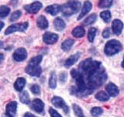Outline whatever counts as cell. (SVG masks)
Instances as JSON below:
<instances>
[{
	"instance_id": "6da1fadb",
	"label": "cell",
	"mask_w": 124,
	"mask_h": 117,
	"mask_svg": "<svg viewBox=\"0 0 124 117\" xmlns=\"http://www.w3.org/2000/svg\"><path fill=\"white\" fill-rule=\"evenodd\" d=\"M78 71L82 74L90 94L95 89L101 87L107 80V74L102 63L99 61L92 60V58L81 62Z\"/></svg>"
},
{
	"instance_id": "7a4b0ae2",
	"label": "cell",
	"mask_w": 124,
	"mask_h": 117,
	"mask_svg": "<svg viewBox=\"0 0 124 117\" xmlns=\"http://www.w3.org/2000/svg\"><path fill=\"white\" fill-rule=\"evenodd\" d=\"M71 77L75 80L76 83V92L79 94H83V95H88L90 94L88 91V90L87 88V85L85 83V79L78 70L73 69L71 71Z\"/></svg>"
},
{
	"instance_id": "3957f363",
	"label": "cell",
	"mask_w": 124,
	"mask_h": 117,
	"mask_svg": "<svg viewBox=\"0 0 124 117\" xmlns=\"http://www.w3.org/2000/svg\"><path fill=\"white\" fill-rule=\"evenodd\" d=\"M81 2L78 0H69L61 7V12L64 17H70L79 11Z\"/></svg>"
},
{
	"instance_id": "277c9868",
	"label": "cell",
	"mask_w": 124,
	"mask_h": 117,
	"mask_svg": "<svg viewBox=\"0 0 124 117\" xmlns=\"http://www.w3.org/2000/svg\"><path fill=\"white\" fill-rule=\"evenodd\" d=\"M123 46L122 44L118 40L112 39L108 41L106 45H105L104 52L107 56H112L114 55L119 53L122 50Z\"/></svg>"
},
{
	"instance_id": "5b68a950",
	"label": "cell",
	"mask_w": 124,
	"mask_h": 117,
	"mask_svg": "<svg viewBox=\"0 0 124 117\" xmlns=\"http://www.w3.org/2000/svg\"><path fill=\"white\" fill-rule=\"evenodd\" d=\"M29 26V23L28 22H24V23H16V24H13L9 26L8 28L6 30L5 34H10L14 32H17V31H25L27 27Z\"/></svg>"
},
{
	"instance_id": "8992f818",
	"label": "cell",
	"mask_w": 124,
	"mask_h": 117,
	"mask_svg": "<svg viewBox=\"0 0 124 117\" xmlns=\"http://www.w3.org/2000/svg\"><path fill=\"white\" fill-rule=\"evenodd\" d=\"M52 103L55 107L62 108L63 110L66 112L68 113L69 112V108L67 105H66L65 101L63 100V98L61 97H57V96H54L52 98Z\"/></svg>"
},
{
	"instance_id": "52a82bcc",
	"label": "cell",
	"mask_w": 124,
	"mask_h": 117,
	"mask_svg": "<svg viewBox=\"0 0 124 117\" xmlns=\"http://www.w3.org/2000/svg\"><path fill=\"white\" fill-rule=\"evenodd\" d=\"M59 38V36L57 34L52 32H46L43 36V41L47 45H53L56 43Z\"/></svg>"
},
{
	"instance_id": "ba28073f",
	"label": "cell",
	"mask_w": 124,
	"mask_h": 117,
	"mask_svg": "<svg viewBox=\"0 0 124 117\" xmlns=\"http://www.w3.org/2000/svg\"><path fill=\"white\" fill-rule=\"evenodd\" d=\"M43 5L40 2H35L30 4V5H26L24 6V10L30 13H37L42 8Z\"/></svg>"
},
{
	"instance_id": "9c48e42d",
	"label": "cell",
	"mask_w": 124,
	"mask_h": 117,
	"mask_svg": "<svg viewBox=\"0 0 124 117\" xmlns=\"http://www.w3.org/2000/svg\"><path fill=\"white\" fill-rule=\"evenodd\" d=\"M27 57V52L25 49L19 48L16 49L13 53V58L17 62H22L25 60Z\"/></svg>"
},
{
	"instance_id": "30bf717a",
	"label": "cell",
	"mask_w": 124,
	"mask_h": 117,
	"mask_svg": "<svg viewBox=\"0 0 124 117\" xmlns=\"http://www.w3.org/2000/svg\"><path fill=\"white\" fill-rule=\"evenodd\" d=\"M16 109H17V102L16 101H11V102L8 103L6 105V116L8 117H15L16 114Z\"/></svg>"
},
{
	"instance_id": "8fae6325",
	"label": "cell",
	"mask_w": 124,
	"mask_h": 117,
	"mask_svg": "<svg viewBox=\"0 0 124 117\" xmlns=\"http://www.w3.org/2000/svg\"><path fill=\"white\" fill-rule=\"evenodd\" d=\"M123 29V23L120 20L116 19L112 22V30L116 35L121 34Z\"/></svg>"
},
{
	"instance_id": "7c38bea8",
	"label": "cell",
	"mask_w": 124,
	"mask_h": 117,
	"mask_svg": "<svg viewBox=\"0 0 124 117\" xmlns=\"http://www.w3.org/2000/svg\"><path fill=\"white\" fill-rule=\"evenodd\" d=\"M106 91L109 97H116L119 95V88L113 83H108L106 85Z\"/></svg>"
},
{
	"instance_id": "4fadbf2b",
	"label": "cell",
	"mask_w": 124,
	"mask_h": 117,
	"mask_svg": "<svg viewBox=\"0 0 124 117\" xmlns=\"http://www.w3.org/2000/svg\"><path fill=\"white\" fill-rule=\"evenodd\" d=\"M92 8V4L90 1H85L84 2V5H83V7L82 9L81 10V13L78 16V20H80L84 17L85 15L87 13H89V11H91Z\"/></svg>"
},
{
	"instance_id": "5bb4252c",
	"label": "cell",
	"mask_w": 124,
	"mask_h": 117,
	"mask_svg": "<svg viewBox=\"0 0 124 117\" xmlns=\"http://www.w3.org/2000/svg\"><path fill=\"white\" fill-rule=\"evenodd\" d=\"M32 108L37 112L41 113V112H44V103L43 102V101H41L40 99L36 98V99H34L32 101Z\"/></svg>"
},
{
	"instance_id": "9a60e30c",
	"label": "cell",
	"mask_w": 124,
	"mask_h": 117,
	"mask_svg": "<svg viewBox=\"0 0 124 117\" xmlns=\"http://www.w3.org/2000/svg\"><path fill=\"white\" fill-rule=\"evenodd\" d=\"M80 57H81V52H76L75 54L71 56L64 62L65 67H67V68L71 67V66H73L78 60L79 59Z\"/></svg>"
},
{
	"instance_id": "2e32d148",
	"label": "cell",
	"mask_w": 124,
	"mask_h": 117,
	"mask_svg": "<svg viewBox=\"0 0 124 117\" xmlns=\"http://www.w3.org/2000/svg\"><path fill=\"white\" fill-rule=\"evenodd\" d=\"M26 72L30 74L31 76L33 77H40V74L42 73V69L40 66H36V67H30V66H27V67L26 68Z\"/></svg>"
},
{
	"instance_id": "e0dca14e",
	"label": "cell",
	"mask_w": 124,
	"mask_h": 117,
	"mask_svg": "<svg viewBox=\"0 0 124 117\" xmlns=\"http://www.w3.org/2000/svg\"><path fill=\"white\" fill-rule=\"evenodd\" d=\"M61 6L57 5V4H54V5H50L47 7L45 8L46 13H47L52 16H56L58 13L61 12Z\"/></svg>"
},
{
	"instance_id": "ac0fdd59",
	"label": "cell",
	"mask_w": 124,
	"mask_h": 117,
	"mask_svg": "<svg viewBox=\"0 0 124 117\" xmlns=\"http://www.w3.org/2000/svg\"><path fill=\"white\" fill-rule=\"evenodd\" d=\"M37 25L40 29L44 30L48 27V21L44 16H40L37 20Z\"/></svg>"
},
{
	"instance_id": "d6986e66",
	"label": "cell",
	"mask_w": 124,
	"mask_h": 117,
	"mask_svg": "<svg viewBox=\"0 0 124 117\" xmlns=\"http://www.w3.org/2000/svg\"><path fill=\"white\" fill-rule=\"evenodd\" d=\"M54 26L55 27V29L58 31H62L66 27V24L63 19L61 17H56L54 21Z\"/></svg>"
},
{
	"instance_id": "ffe728a7",
	"label": "cell",
	"mask_w": 124,
	"mask_h": 117,
	"mask_svg": "<svg viewBox=\"0 0 124 117\" xmlns=\"http://www.w3.org/2000/svg\"><path fill=\"white\" fill-rule=\"evenodd\" d=\"M71 34H72L73 36L75 37V38H82L85 36V30L83 27L78 26L72 30Z\"/></svg>"
},
{
	"instance_id": "44dd1931",
	"label": "cell",
	"mask_w": 124,
	"mask_h": 117,
	"mask_svg": "<svg viewBox=\"0 0 124 117\" xmlns=\"http://www.w3.org/2000/svg\"><path fill=\"white\" fill-rule=\"evenodd\" d=\"M25 85H26V80L23 77H19L16 80L14 84V88L18 91H23V89L24 88Z\"/></svg>"
},
{
	"instance_id": "7402d4cb",
	"label": "cell",
	"mask_w": 124,
	"mask_h": 117,
	"mask_svg": "<svg viewBox=\"0 0 124 117\" xmlns=\"http://www.w3.org/2000/svg\"><path fill=\"white\" fill-rule=\"evenodd\" d=\"M74 44H75V41L73 39L68 38L64 40L63 43L61 44V49L64 52H68V51H69L71 49V47L74 45Z\"/></svg>"
},
{
	"instance_id": "603a6c76",
	"label": "cell",
	"mask_w": 124,
	"mask_h": 117,
	"mask_svg": "<svg viewBox=\"0 0 124 117\" xmlns=\"http://www.w3.org/2000/svg\"><path fill=\"white\" fill-rule=\"evenodd\" d=\"M42 58H43V57H42L41 55L32 58L29 62L28 66H30V67H36V66H38L41 62Z\"/></svg>"
},
{
	"instance_id": "cb8c5ba5",
	"label": "cell",
	"mask_w": 124,
	"mask_h": 117,
	"mask_svg": "<svg viewBox=\"0 0 124 117\" xmlns=\"http://www.w3.org/2000/svg\"><path fill=\"white\" fill-rule=\"evenodd\" d=\"M95 98L100 101H107L109 99V95L106 92L103 91H100L95 95Z\"/></svg>"
},
{
	"instance_id": "d4e9b609",
	"label": "cell",
	"mask_w": 124,
	"mask_h": 117,
	"mask_svg": "<svg viewBox=\"0 0 124 117\" xmlns=\"http://www.w3.org/2000/svg\"><path fill=\"white\" fill-rule=\"evenodd\" d=\"M19 100L22 103L28 105L30 103V95L26 91H23L19 94Z\"/></svg>"
},
{
	"instance_id": "484cf974",
	"label": "cell",
	"mask_w": 124,
	"mask_h": 117,
	"mask_svg": "<svg viewBox=\"0 0 124 117\" xmlns=\"http://www.w3.org/2000/svg\"><path fill=\"white\" fill-rule=\"evenodd\" d=\"M112 2H113V0H99L98 6L100 9H106V8L111 7Z\"/></svg>"
},
{
	"instance_id": "4316f807",
	"label": "cell",
	"mask_w": 124,
	"mask_h": 117,
	"mask_svg": "<svg viewBox=\"0 0 124 117\" xmlns=\"http://www.w3.org/2000/svg\"><path fill=\"white\" fill-rule=\"evenodd\" d=\"M96 20H97V15L95 13H92L90 16H88V17L83 21V24L85 26L91 25L96 21Z\"/></svg>"
},
{
	"instance_id": "83f0119b",
	"label": "cell",
	"mask_w": 124,
	"mask_h": 117,
	"mask_svg": "<svg viewBox=\"0 0 124 117\" xmlns=\"http://www.w3.org/2000/svg\"><path fill=\"white\" fill-rule=\"evenodd\" d=\"M100 17L102 19V20L105 23H109L110 20H111V12L109 10H105L102 11V13H100Z\"/></svg>"
},
{
	"instance_id": "f1b7e54d",
	"label": "cell",
	"mask_w": 124,
	"mask_h": 117,
	"mask_svg": "<svg viewBox=\"0 0 124 117\" xmlns=\"http://www.w3.org/2000/svg\"><path fill=\"white\" fill-rule=\"evenodd\" d=\"M57 86V76L55 73H52L49 78V87L54 89Z\"/></svg>"
},
{
	"instance_id": "f546056e",
	"label": "cell",
	"mask_w": 124,
	"mask_h": 117,
	"mask_svg": "<svg viewBox=\"0 0 124 117\" xmlns=\"http://www.w3.org/2000/svg\"><path fill=\"white\" fill-rule=\"evenodd\" d=\"M10 13V8L6 6H0V18H5Z\"/></svg>"
},
{
	"instance_id": "4dcf8cb0",
	"label": "cell",
	"mask_w": 124,
	"mask_h": 117,
	"mask_svg": "<svg viewBox=\"0 0 124 117\" xmlns=\"http://www.w3.org/2000/svg\"><path fill=\"white\" fill-rule=\"evenodd\" d=\"M97 33V29L95 28V27H92L88 30V40L89 41V42H93L94 41V39L95 37V34Z\"/></svg>"
},
{
	"instance_id": "1f68e13d",
	"label": "cell",
	"mask_w": 124,
	"mask_h": 117,
	"mask_svg": "<svg viewBox=\"0 0 124 117\" xmlns=\"http://www.w3.org/2000/svg\"><path fill=\"white\" fill-rule=\"evenodd\" d=\"M103 113V109L100 107H93L91 109V114L93 117H99Z\"/></svg>"
},
{
	"instance_id": "d6a6232c",
	"label": "cell",
	"mask_w": 124,
	"mask_h": 117,
	"mask_svg": "<svg viewBox=\"0 0 124 117\" xmlns=\"http://www.w3.org/2000/svg\"><path fill=\"white\" fill-rule=\"evenodd\" d=\"M72 108H73V110H74V112H75V114L78 117H85V115H84V113H83L82 109H81V107H79L78 105L73 104Z\"/></svg>"
},
{
	"instance_id": "836d02e7",
	"label": "cell",
	"mask_w": 124,
	"mask_h": 117,
	"mask_svg": "<svg viewBox=\"0 0 124 117\" xmlns=\"http://www.w3.org/2000/svg\"><path fill=\"white\" fill-rule=\"evenodd\" d=\"M22 15V12L20 10H16L13 12L12 15L10 16V18H9V21L10 22H14L16 20H17L21 17Z\"/></svg>"
},
{
	"instance_id": "e575fe53",
	"label": "cell",
	"mask_w": 124,
	"mask_h": 117,
	"mask_svg": "<svg viewBox=\"0 0 124 117\" xmlns=\"http://www.w3.org/2000/svg\"><path fill=\"white\" fill-rule=\"evenodd\" d=\"M30 91H32L35 95H39L40 92V88L37 84H33L30 87Z\"/></svg>"
},
{
	"instance_id": "d590c367",
	"label": "cell",
	"mask_w": 124,
	"mask_h": 117,
	"mask_svg": "<svg viewBox=\"0 0 124 117\" xmlns=\"http://www.w3.org/2000/svg\"><path fill=\"white\" fill-rule=\"evenodd\" d=\"M49 113H50V115L51 116V117H62L59 113H58L55 109H54L53 108H49Z\"/></svg>"
},
{
	"instance_id": "8d00e7d4",
	"label": "cell",
	"mask_w": 124,
	"mask_h": 117,
	"mask_svg": "<svg viewBox=\"0 0 124 117\" xmlns=\"http://www.w3.org/2000/svg\"><path fill=\"white\" fill-rule=\"evenodd\" d=\"M109 36H110V29L108 27H106L102 32V37L104 38H109Z\"/></svg>"
},
{
	"instance_id": "74e56055",
	"label": "cell",
	"mask_w": 124,
	"mask_h": 117,
	"mask_svg": "<svg viewBox=\"0 0 124 117\" xmlns=\"http://www.w3.org/2000/svg\"><path fill=\"white\" fill-rule=\"evenodd\" d=\"M66 80H67V74H66L65 73H62L60 75L61 82H62V83H64V82L66 81Z\"/></svg>"
},
{
	"instance_id": "f35d334b",
	"label": "cell",
	"mask_w": 124,
	"mask_h": 117,
	"mask_svg": "<svg viewBox=\"0 0 124 117\" xmlns=\"http://www.w3.org/2000/svg\"><path fill=\"white\" fill-rule=\"evenodd\" d=\"M24 117H37V116H35L34 115H33L32 113H30V112H26L24 114Z\"/></svg>"
},
{
	"instance_id": "ab89813d",
	"label": "cell",
	"mask_w": 124,
	"mask_h": 117,
	"mask_svg": "<svg viewBox=\"0 0 124 117\" xmlns=\"http://www.w3.org/2000/svg\"><path fill=\"white\" fill-rule=\"evenodd\" d=\"M4 60V55L2 53H0V63H2V62Z\"/></svg>"
},
{
	"instance_id": "60d3db41",
	"label": "cell",
	"mask_w": 124,
	"mask_h": 117,
	"mask_svg": "<svg viewBox=\"0 0 124 117\" xmlns=\"http://www.w3.org/2000/svg\"><path fill=\"white\" fill-rule=\"evenodd\" d=\"M4 25H5V23H4L3 22L0 21V31H1V30L2 29V27H4Z\"/></svg>"
},
{
	"instance_id": "b9f144b4",
	"label": "cell",
	"mask_w": 124,
	"mask_h": 117,
	"mask_svg": "<svg viewBox=\"0 0 124 117\" xmlns=\"http://www.w3.org/2000/svg\"><path fill=\"white\" fill-rule=\"evenodd\" d=\"M3 45H4L3 42H2V41H0V49H2V47H3Z\"/></svg>"
},
{
	"instance_id": "7bdbcfd3",
	"label": "cell",
	"mask_w": 124,
	"mask_h": 117,
	"mask_svg": "<svg viewBox=\"0 0 124 117\" xmlns=\"http://www.w3.org/2000/svg\"><path fill=\"white\" fill-rule=\"evenodd\" d=\"M121 66H122V67H123V68H124V57H123V62H122V63H121Z\"/></svg>"
}]
</instances>
